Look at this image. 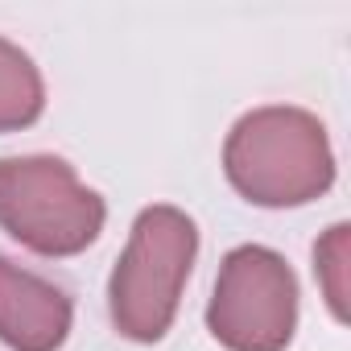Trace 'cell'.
Wrapping results in <instances>:
<instances>
[{"instance_id":"cell-4","label":"cell","mask_w":351,"mask_h":351,"mask_svg":"<svg viewBox=\"0 0 351 351\" xmlns=\"http://www.w3.org/2000/svg\"><path fill=\"white\" fill-rule=\"evenodd\" d=\"M211 335L232 351H281L298 322V281L269 248H236L207 306Z\"/></svg>"},{"instance_id":"cell-6","label":"cell","mask_w":351,"mask_h":351,"mask_svg":"<svg viewBox=\"0 0 351 351\" xmlns=\"http://www.w3.org/2000/svg\"><path fill=\"white\" fill-rule=\"evenodd\" d=\"M42 104H46V91L34 58L21 46L0 38V132L34 124L42 116Z\"/></svg>"},{"instance_id":"cell-2","label":"cell","mask_w":351,"mask_h":351,"mask_svg":"<svg viewBox=\"0 0 351 351\" xmlns=\"http://www.w3.org/2000/svg\"><path fill=\"white\" fill-rule=\"evenodd\" d=\"M195 248H199V232L178 207L141 211L108 289L112 318L128 339L153 343L169 330L178 293L195 265Z\"/></svg>"},{"instance_id":"cell-1","label":"cell","mask_w":351,"mask_h":351,"mask_svg":"<svg viewBox=\"0 0 351 351\" xmlns=\"http://www.w3.org/2000/svg\"><path fill=\"white\" fill-rule=\"evenodd\" d=\"M232 186L261 207H298L318 199L335 178L326 128L302 108L248 112L223 149Z\"/></svg>"},{"instance_id":"cell-3","label":"cell","mask_w":351,"mask_h":351,"mask_svg":"<svg viewBox=\"0 0 351 351\" xmlns=\"http://www.w3.org/2000/svg\"><path fill=\"white\" fill-rule=\"evenodd\" d=\"M0 228L42 256L83 252L104 228V199L62 157L0 161Z\"/></svg>"},{"instance_id":"cell-5","label":"cell","mask_w":351,"mask_h":351,"mask_svg":"<svg viewBox=\"0 0 351 351\" xmlns=\"http://www.w3.org/2000/svg\"><path fill=\"white\" fill-rule=\"evenodd\" d=\"M66 293L0 256V339L13 351H54L66 339Z\"/></svg>"},{"instance_id":"cell-7","label":"cell","mask_w":351,"mask_h":351,"mask_svg":"<svg viewBox=\"0 0 351 351\" xmlns=\"http://www.w3.org/2000/svg\"><path fill=\"white\" fill-rule=\"evenodd\" d=\"M347 223H335L318 244H314V269L322 281V293L335 310V318H347Z\"/></svg>"}]
</instances>
